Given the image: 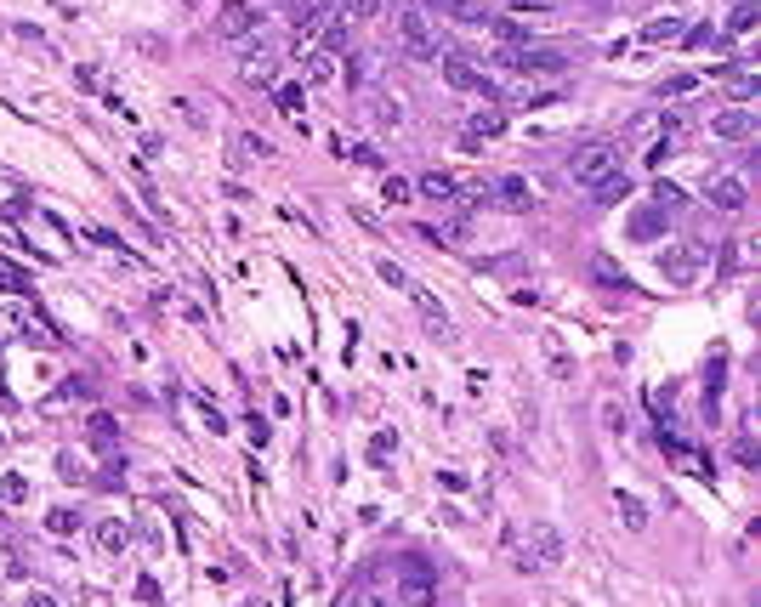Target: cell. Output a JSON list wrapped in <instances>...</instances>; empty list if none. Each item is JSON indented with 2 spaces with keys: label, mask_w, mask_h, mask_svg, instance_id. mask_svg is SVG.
Returning <instances> with one entry per match:
<instances>
[{
  "label": "cell",
  "mask_w": 761,
  "mask_h": 607,
  "mask_svg": "<svg viewBox=\"0 0 761 607\" xmlns=\"http://www.w3.org/2000/svg\"><path fill=\"white\" fill-rule=\"evenodd\" d=\"M614 171H620V148L608 137H591V142L568 148V182L574 188H597L602 176H614Z\"/></svg>",
  "instance_id": "obj_1"
},
{
  "label": "cell",
  "mask_w": 761,
  "mask_h": 607,
  "mask_svg": "<svg viewBox=\"0 0 761 607\" xmlns=\"http://www.w3.org/2000/svg\"><path fill=\"white\" fill-rule=\"evenodd\" d=\"M659 273L671 278V284H699V278L710 273V250L705 244H693V239L665 244V250H659Z\"/></svg>",
  "instance_id": "obj_2"
},
{
  "label": "cell",
  "mask_w": 761,
  "mask_h": 607,
  "mask_svg": "<svg viewBox=\"0 0 761 607\" xmlns=\"http://www.w3.org/2000/svg\"><path fill=\"white\" fill-rule=\"evenodd\" d=\"M404 52L415 57V63H438L443 57V46H438V35H432V23H426V12L421 6H404Z\"/></svg>",
  "instance_id": "obj_3"
},
{
  "label": "cell",
  "mask_w": 761,
  "mask_h": 607,
  "mask_svg": "<svg viewBox=\"0 0 761 607\" xmlns=\"http://www.w3.org/2000/svg\"><path fill=\"white\" fill-rule=\"evenodd\" d=\"M750 131H756V114L750 108H722L710 120V137H722V142H750Z\"/></svg>",
  "instance_id": "obj_4"
},
{
  "label": "cell",
  "mask_w": 761,
  "mask_h": 607,
  "mask_svg": "<svg viewBox=\"0 0 761 607\" xmlns=\"http://www.w3.org/2000/svg\"><path fill=\"white\" fill-rule=\"evenodd\" d=\"M438 63H443V74H449L455 91H472V97H489V91H495V80H483V74L472 69V63H461V57H438Z\"/></svg>",
  "instance_id": "obj_5"
},
{
  "label": "cell",
  "mask_w": 761,
  "mask_h": 607,
  "mask_svg": "<svg viewBox=\"0 0 761 607\" xmlns=\"http://www.w3.org/2000/svg\"><path fill=\"white\" fill-rule=\"evenodd\" d=\"M398 590H404L409 607H426V602H432V573H426L421 562H404V579H398Z\"/></svg>",
  "instance_id": "obj_6"
},
{
  "label": "cell",
  "mask_w": 761,
  "mask_h": 607,
  "mask_svg": "<svg viewBox=\"0 0 761 607\" xmlns=\"http://www.w3.org/2000/svg\"><path fill=\"white\" fill-rule=\"evenodd\" d=\"M744 199H750V193H744L739 176H716V182H710V205L716 210H744Z\"/></svg>",
  "instance_id": "obj_7"
},
{
  "label": "cell",
  "mask_w": 761,
  "mask_h": 607,
  "mask_svg": "<svg viewBox=\"0 0 761 607\" xmlns=\"http://www.w3.org/2000/svg\"><path fill=\"white\" fill-rule=\"evenodd\" d=\"M529 545H534V562H546V568L563 562V534H557V528H534Z\"/></svg>",
  "instance_id": "obj_8"
},
{
  "label": "cell",
  "mask_w": 761,
  "mask_h": 607,
  "mask_svg": "<svg viewBox=\"0 0 761 607\" xmlns=\"http://www.w3.org/2000/svg\"><path fill=\"white\" fill-rule=\"evenodd\" d=\"M432 12H443V18H455V23H483L489 12H483V0H426Z\"/></svg>",
  "instance_id": "obj_9"
},
{
  "label": "cell",
  "mask_w": 761,
  "mask_h": 607,
  "mask_svg": "<svg viewBox=\"0 0 761 607\" xmlns=\"http://www.w3.org/2000/svg\"><path fill=\"white\" fill-rule=\"evenodd\" d=\"M29 301H18V295H12V301H0V335H29Z\"/></svg>",
  "instance_id": "obj_10"
},
{
  "label": "cell",
  "mask_w": 761,
  "mask_h": 607,
  "mask_svg": "<svg viewBox=\"0 0 761 607\" xmlns=\"http://www.w3.org/2000/svg\"><path fill=\"white\" fill-rule=\"evenodd\" d=\"M336 74H341V63H336V52H307V80L313 86H336Z\"/></svg>",
  "instance_id": "obj_11"
},
{
  "label": "cell",
  "mask_w": 761,
  "mask_h": 607,
  "mask_svg": "<svg viewBox=\"0 0 761 607\" xmlns=\"http://www.w3.org/2000/svg\"><path fill=\"white\" fill-rule=\"evenodd\" d=\"M665 222H671V216H665L659 205H642L637 216H631V239H659V227Z\"/></svg>",
  "instance_id": "obj_12"
},
{
  "label": "cell",
  "mask_w": 761,
  "mask_h": 607,
  "mask_svg": "<svg viewBox=\"0 0 761 607\" xmlns=\"http://www.w3.org/2000/svg\"><path fill=\"white\" fill-rule=\"evenodd\" d=\"M97 545H103L108 556L114 551H125V545H131V522H120V517H108L103 528H97Z\"/></svg>",
  "instance_id": "obj_13"
},
{
  "label": "cell",
  "mask_w": 761,
  "mask_h": 607,
  "mask_svg": "<svg viewBox=\"0 0 761 607\" xmlns=\"http://www.w3.org/2000/svg\"><path fill=\"white\" fill-rule=\"evenodd\" d=\"M614 505H620V517H625V528H631V534H642V528H648V505L637 500V494H614Z\"/></svg>",
  "instance_id": "obj_14"
},
{
  "label": "cell",
  "mask_w": 761,
  "mask_h": 607,
  "mask_svg": "<svg viewBox=\"0 0 761 607\" xmlns=\"http://www.w3.org/2000/svg\"><path fill=\"white\" fill-rule=\"evenodd\" d=\"M466 125H472V137H500V131H506V114H500V108H478Z\"/></svg>",
  "instance_id": "obj_15"
},
{
  "label": "cell",
  "mask_w": 761,
  "mask_h": 607,
  "mask_svg": "<svg viewBox=\"0 0 761 607\" xmlns=\"http://www.w3.org/2000/svg\"><path fill=\"white\" fill-rule=\"evenodd\" d=\"M591 193H597V205H614V199H625V193H631V176H625V171L602 176V182H597Z\"/></svg>",
  "instance_id": "obj_16"
},
{
  "label": "cell",
  "mask_w": 761,
  "mask_h": 607,
  "mask_svg": "<svg viewBox=\"0 0 761 607\" xmlns=\"http://www.w3.org/2000/svg\"><path fill=\"white\" fill-rule=\"evenodd\" d=\"M426 239H443V244L472 239V216H455V222H443V227H426Z\"/></svg>",
  "instance_id": "obj_17"
},
{
  "label": "cell",
  "mask_w": 761,
  "mask_h": 607,
  "mask_svg": "<svg viewBox=\"0 0 761 607\" xmlns=\"http://www.w3.org/2000/svg\"><path fill=\"white\" fill-rule=\"evenodd\" d=\"M250 23H256V18H250L245 6H228V12H222V40H245Z\"/></svg>",
  "instance_id": "obj_18"
},
{
  "label": "cell",
  "mask_w": 761,
  "mask_h": 607,
  "mask_svg": "<svg viewBox=\"0 0 761 607\" xmlns=\"http://www.w3.org/2000/svg\"><path fill=\"white\" fill-rule=\"evenodd\" d=\"M682 35V18H659V23H648V29H642V40H648V46H659V40H676Z\"/></svg>",
  "instance_id": "obj_19"
},
{
  "label": "cell",
  "mask_w": 761,
  "mask_h": 607,
  "mask_svg": "<svg viewBox=\"0 0 761 607\" xmlns=\"http://www.w3.org/2000/svg\"><path fill=\"white\" fill-rule=\"evenodd\" d=\"M245 80H250V86H273V57H250Z\"/></svg>",
  "instance_id": "obj_20"
},
{
  "label": "cell",
  "mask_w": 761,
  "mask_h": 607,
  "mask_svg": "<svg viewBox=\"0 0 761 607\" xmlns=\"http://www.w3.org/2000/svg\"><path fill=\"white\" fill-rule=\"evenodd\" d=\"M727 97L739 108H750V97H756V86H750V74H727Z\"/></svg>",
  "instance_id": "obj_21"
},
{
  "label": "cell",
  "mask_w": 761,
  "mask_h": 607,
  "mask_svg": "<svg viewBox=\"0 0 761 607\" xmlns=\"http://www.w3.org/2000/svg\"><path fill=\"white\" fill-rule=\"evenodd\" d=\"M375 12H381V0H341V18H375Z\"/></svg>",
  "instance_id": "obj_22"
},
{
  "label": "cell",
  "mask_w": 761,
  "mask_h": 607,
  "mask_svg": "<svg viewBox=\"0 0 761 607\" xmlns=\"http://www.w3.org/2000/svg\"><path fill=\"white\" fill-rule=\"evenodd\" d=\"M654 205H659V210H682V188L659 182V188H654Z\"/></svg>",
  "instance_id": "obj_23"
},
{
  "label": "cell",
  "mask_w": 761,
  "mask_h": 607,
  "mask_svg": "<svg viewBox=\"0 0 761 607\" xmlns=\"http://www.w3.org/2000/svg\"><path fill=\"white\" fill-rule=\"evenodd\" d=\"M500 199H506V205H529V188H523V182H500Z\"/></svg>",
  "instance_id": "obj_24"
},
{
  "label": "cell",
  "mask_w": 761,
  "mask_h": 607,
  "mask_svg": "<svg viewBox=\"0 0 761 607\" xmlns=\"http://www.w3.org/2000/svg\"><path fill=\"white\" fill-rule=\"evenodd\" d=\"M654 114H637V120H631V137H654Z\"/></svg>",
  "instance_id": "obj_25"
},
{
  "label": "cell",
  "mask_w": 761,
  "mask_h": 607,
  "mask_svg": "<svg viewBox=\"0 0 761 607\" xmlns=\"http://www.w3.org/2000/svg\"><path fill=\"white\" fill-rule=\"evenodd\" d=\"M693 86H699V80H693V74H676L671 86H665V97H682V91H693Z\"/></svg>",
  "instance_id": "obj_26"
},
{
  "label": "cell",
  "mask_w": 761,
  "mask_h": 607,
  "mask_svg": "<svg viewBox=\"0 0 761 607\" xmlns=\"http://www.w3.org/2000/svg\"><path fill=\"white\" fill-rule=\"evenodd\" d=\"M421 193H449V176H438V171L421 176Z\"/></svg>",
  "instance_id": "obj_27"
},
{
  "label": "cell",
  "mask_w": 761,
  "mask_h": 607,
  "mask_svg": "<svg viewBox=\"0 0 761 607\" xmlns=\"http://www.w3.org/2000/svg\"><path fill=\"white\" fill-rule=\"evenodd\" d=\"M602 426H608V432H625V415H620V409H614V403L602 409Z\"/></svg>",
  "instance_id": "obj_28"
},
{
  "label": "cell",
  "mask_w": 761,
  "mask_h": 607,
  "mask_svg": "<svg viewBox=\"0 0 761 607\" xmlns=\"http://www.w3.org/2000/svg\"><path fill=\"white\" fill-rule=\"evenodd\" d=\"M381 278H387V284H398V290H409V278L398 273V267H392V261H381Z\"/></svg>",
  "instance_id": "obj_29"
},
{
  "label": "cell",
  "mask_w": 761,
  "mask_h": 607,
  "mask_svg": "<svg viewBox=\"0 0 761 607\" xmlns=\"http://www.w3.org/2000/svg\"><path fill=\"white\" fill-rule=\"evenodd\" d=\"M279 108H284V114H296V108H301V91H296V86L279 91Z\"/></svg>",
  "instance_id": "obj_30"
},
{
  "label": "cell",
  "mask_w": 761,
  "mask_h": 607,
  "mask_svg": "<svg viewBox=\"0 0 761 607\" xmlns=\"http://www.w3.org/2000/svg\"><path fill=\"white\" fill-rule=\"evenodd\" d=\"M341 607H381V602H375L370 590H353V596H347V602H341Z\"/></svg>",
  "instance_id": "obj_31"
},
{
  "label": "cell",
  "mask_w": 761,
  "mask_h": 607,
  "mask_svg": "<svg viewBox=\"0 0 761 607\" xmlns=\"http://www.w3.org/2000/svg\"><path fill=\"white\" fill-rule=\"evenodd\" d=\"M23 607H57V602L46 596V590H29V596H23Z\"/></svg>",
  "instance_id": "obj_32"
},
{
  "label": "cell",
  "mask_w": 761,
  "mask_h": 607,
  "mask_svg": "<svg viewBox=\"0 0 761 607\" xmlns=\"http://www.w3.org/2000/svg\"><path fill=\"white\" fill-rule=\"evenodd\" d=\"M512 6H546V0H512Z\"/></svg>",
  "instance_id": "obj_33"
}]
</instances>
